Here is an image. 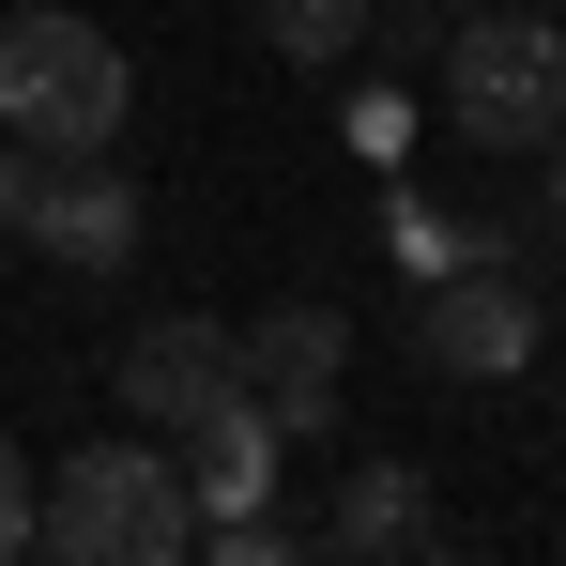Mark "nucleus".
I'll list each match as a JSON object with an SVG mask.
<instances>
[{
    "instance_id": "39448f33",
    "label": "nucleus",
    "mask_w": 566,
    "mask_h": 566,
    "mask_svg": "<svg viewBox=\"0 0 566 566\" xmlns=\"http://www.w3.org/2000/svg\"><path fill=\"white\" fill-rule=\"evenodd\" d=\"M230 398H261L276 444L337 429V398H353V322H337L322 291H306V306H261V322H230Z\"/></svg>"
},
{
    "instance_id": "9b49d317",
    "label": "nucleus",
    "mask_w": 566,
    "mask_h": 566,
    "mask_svg": "<svg viewBox=\"0 0 566 566\" xmlns=\"http://www.w3.org/2000/svg\"><path fill=\"white\" fill-rule=\"evenodd\" d=\"M31 552V460H15V429H0V566Z\"/></svg>"
},
{
    "instance_id": "ddd939ff",
    "label": "nucleus",
    "mask_w": 566,
    "mask_h": 566,
    "mask_svg": "<svg viewBox=\"0 0 566 566\" xmlns=\"http://www.w3.org/2000/svg\"><path fill=\"white\" fill-rule=\"evenodd\" d=\"M413 15H444V0H413Z\"/></svg>"
},
{
    "instance_id": "f8f14e48",
    "label": "nucleus",
    "mask_w": 566,
    "mask_h": 566,
    "mask_svg": "<svg viewBox=\"0 0 566 566\" xmlns=\"http://www.w3.org/2000/svg\"><path fill=\"white\" fill-rule=\"evenodd\" d=\"M536 230H552V245H566V138H552V199H536Z\"/></svg>"
},
{
    "instance_id": "20e7f679",
    "label": "nucleus",
    "mask_w": 566,
    "mask_h": 566,
    "mask_svg": "<svg viewBox=\"0 0 566 566\" xmlns=\"http://www.w3.org/2000/svg\"><path fill=\"white\" fill-rule=\"evenodd\" d=\"M536 337H552V306H536V276H521V245L444 261L429 306H413V368H429V382H521Z\"/></svg>"
},
{
    "instance_id": "423d86ee",
    "label": "nucleus",
    "mask_w": 566,
    "mask_h": 566,
    "mask_svg": "<svg viewBox=\"0 0 566 566\" xmlns=\"http://www.w3.org/2000/svg\"><path fill=\"white\" fill-rule=\"evenodd\" d=\"M31 245H46L62 276H123V261L154 245V199L123 185L107 154H77V169H46V199H31Z\"/></svg>"
},
{
    "instance_id": "7ed1b4c3",
    "label": "nucleus",
    "mask_w": 566,
    "mask_h": 566,
    "mask_svg": "<svg viewBox=\"0 0 566 566\" xmlns=\"http://www.w3.org/2000/svg\"><path fill=\"white\" fill-rule=\"evenodd\" d=\"M444 138L552 154L566 138V15H460L444 31Z\"/></svg>"
},
{
    "instance_id": "0eeeda50",
    "label": "nucleus",
    "mask_w": 566,
    "mask_h": 566,
    "mask_svg": "<svg viewBox=\"0 0 566 566\" xmlns=\"http://www.w3.org/2000/svg\"><path fill=\"white\" fill-rule=\"evenodd\" d=\"M214 398H230V322L169 306V322L123 337V413H138V429H199Z\"/></svg>"
},
{
    "instance_id": "9d476101",
    "label": "nucleus",
    "mask_w": 566,
    "mask_h": 566,
    "mask_svg": "<svg viewBox=\"0 0 566 566\" xmlns=\"http://www.w3.org/2000/svg\"><path fill=\"white\" fill-rule=\"evenodd\" d=\"M31 199H46V154L0 138V245H31Z\"/></svg>"
},
{
    "instance_id": "f03ea898",
    "label": "nucleus",
    "mask_w": 566,
    "mask_h": 566,
    "mask_svg": "<svg viewBox=\"0 0 566 566\" xmlns=\"http://www.w3.org/2000/svg\"><path fill=\"white\" fill-rule=\"evenodd\" d=\"M31 552H62V566H185L199 552V490L138 429H107V444H77L31 490Z\"/></svg>"
},
{
    "instance_id": "f257e3e1",
    "label": "nucleus",
    "mask_w": 566,
    "mask_h": 566,
    "mask_svg": "<svg viewBox=\"0 0 566 566\" xmlns=\"http://www.w3.org/2000/svg\"><path fill=\"white\" fill-rule=\"evenodd\" d=\"M123 123H138V62H123V31L62 15V0L0 15V138H31L46 169H77V154H123Z\"/></svg>"
},
{
    "instance_id": "1a4fd4ad",
    "label": "nucleus",
    "mask_w": 566,
    "mask_h": 566,
    "mask_svg": "<svg viewBox=\"0 0 566 566\" xmlns=\"http://www.w3.org/2000/svg\"><path fill=\"white\" fill-rule=\"evenodd\" d=\"M382 31V0H261V46H276L291 77H322V62H353Z\"/></svg>"
},
{
    "instance_id": "6e6552de",
    "label": "nucleus",
    "mask_w": 566,
    "mask_h": 566,
    "mask_svg": "<svg viewBox=\"0 0 566 566\" xmlns=\"http://www.w3.org/2000/svg\"><path fill=\"white\" fill-rule=\"evenodd\" d=\"M322 552H353V566H413V552H444L429 474H413V460H353V474H337V505H322Z\"/></svg>"
}]
</instances>
